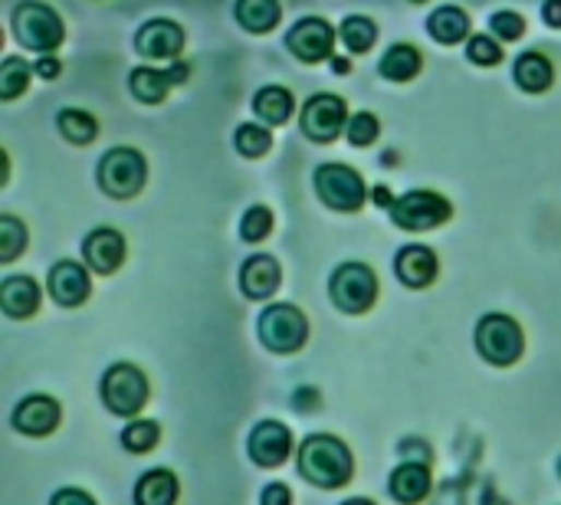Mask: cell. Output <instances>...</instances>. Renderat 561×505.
I'll return each mask as SVG.
<instances>
[{"label":"cell","instance_id":"cell-1","mask_svg":"<svg viewBox=\"0 0 561 505\" xmlns=\"http://www.w3.org/2000/svg\"><path fill=\"white\" fill-rule=\"evenodd\" d=\"M296 466H299V476L319 489H342L351 482V472H355L351 449L332 433L306 436L299 446Z\"/></svg>","mask_w":561,"mask_h":505},{"label":"cell","instance_id":"cell-2","mask_svg":"<svg viewBox=\"0 0 561 505\" xmlns=\"http://www.w3.org/2000/svg\"><path fill=\"white\" fill-rule=\"evenodd\" d=\"M11 27H14L17 44L24 50H34V53H53L67 37L60 14L53 8L40 4V0H21V4L14 8Z\"/></svg>","mask_w":561,"mask_h":505},{"label":"cell","instance_id":"cell-3","mask_svg":"<svg viewBox=\"0 0 561 505\" xmlns=\"http://www.w3.org/2000/svg\"><path fill=\"white\" fill-rule=\"evenodd\" d=\"M96 181H99L103 194H109L116 201H132L142 194V188L148 181V165H145L142 152L119 145L99 158Z\"/></svg>","mask_w":561,"mask_h":505},{"label":"cell","instance_id":"cell-4","mask_svg":"<svg viewBox=\"0 0 561 505\" xmlns=\"http://www.w3.org/2000/svg\"><path fill=\"white\" fill-rule=\"evenodd\" d=\"M312 184H315L319 201L329 211H338V214H358L365 207V201H368L365 178L355 168L338 165V161L319 165L315 175H312Z\"/></svg>","mask_w":561,"mask_h":505},{"label":"cell","instance_id":"cell-5","mask_svg":"<svg viewBox=\"0 0 561 505\" xmlns=\"http://www.w3.org/2000/svg\"><path fill=\"white\" fill-rule=\"evenodd\" d=\"M256 335L263 348H270L273 354H296L309 341V318L302 315V309L289 302H276L266 305L263 315L256 318Z\"/></svg>","mask_w":561,"mask_h":505},{"label":"cell","instance_id":"cell-6","mask_svg":"<svg viewBox=\"0 0 561 505\" xmlns=\"http://www.w3.org/2000/svg\"><path fill=\"white\" fill-rule=\"evenodd\" d=\"M476 351L482 361L496 364V368H509L522 358L525 351V335L522 325L512 315L502 312H489L479 318L476 325Z\"/></svg>","mask_w":561,"mask_h":505},{"label":"cell","instance_id":"cell-7","mask_svg":"<svg viewBox=\"0 0 561 505\" xmlns=\"http://www.w3.org/2000/svg\"><path fill=\"white\" fill-rule=\"evenodd\" d=\"M99 394H103L106 410H112L116 417H135L148 404L152 387H148V377L142 374V368L119 361L106 371Z\"/></svg>","mask_w":561,"mask_h":505},{"label":"cell","instance_id":"cell-8","mask_svg":"<svg viewBox=\"0 0 561 505\" xmlns=\"http://www.w3.org/2000/svg\"><path fill=\"white\" fill-rule=\"evenodd\" d=\"M387 214H391L394 227H401L407 233H423V230L446 224L453 217V204L437 191H407L387 207Z\"/></svg>","mask_w":561,"mask_h":505},{"label":"cell","instance_id":"cell-9","mask_svg":"<svg viewBox=\"0 0 561 505\" xmlns=\"http://www.w3.org/2000/svg\"><path fill=\"white\" fill-rule=\"evenodd\" d=\"M329 296L345 315H361L378 299V276L365 263H342L329 279Z\"/></svg>","mask_w":561,"mask_h":505},{"label":"cell","instance_id":"cell-10","mask_svg":"<svg viewBox=\"0 0 561 505\" xmlns=\"http://www.w3.org/2000/svg\"><path fill=\"white\" fill-rule=\"evenodd\" d=\"M345 125H348V106L342 96H332V93L312 96L299 112V129L315 145H332Z\"/></svg>","mask_w":561,"mask_h":505},{"label":"cell","instance_id":"cell-11","mask_svg":"<svg viewBox=\"0 0 561 505\" xmlns=\"http://www.w3.org/2000/svg\"><path fill=\"white\" fill-rule=\"evenodd\" d=\"M335 37L338 34L332 31L329 21H322V17H302L286 34V47H289V53L299 63H322V60H332Z\"/></svg>","mask_w":561,"mask_h":505},{"label":"cell","instance_id":"cell-12","mask_svg":"<svg viewBox=\"0 0 561 505\" xmlns=\"http://www.w3.org/2000/svg\"><path fill=\"white\" fill-rule=\"evenodd\" d=\"M247 453L256 466L263 469H276L289 459L293 453V433L286 423L279 420H260L250 436H247Z\"/></svg>","mask_w":561,"mask_h":505},{"label":"cell","instance_id":"cell-13","mask_svg":"<svg viewBox=\"0 0 561 505\" xmlns=\"http://www.w3.org/2000/svg\"><path fill=\"white\" fill-rule=\"evenodd\" d=\"M135 50L145 60H178L184 50V27L168 17H155L139 27Z\"/></svg>","mask_w":561,"mask_h":505},{"label":"cell","instance_id":"cell-14","mask_svg":"<svg viewBox=\"0 0 561 505\" xmlns=\"http://www.w3.org/2000/svg\"><path fill=\"white\" fill-rule=\"evenodd\" d=\"M126 253H129L126 237H122L119 230H112V227H96V230L83 240V260H86V266H89L93 273H99V276L119 273L122 263H126Z\"/></svg>","mask_w":561,"mask_h":505},{"label":"cell","instance_id":"cell-15","mask_svg":"<svg viewBox=\"0 0 561 505\" xmlns=\"http://www.w3.org/2000/svg\"><path fill=\"white\" fill-rule=\"evenodd\" d=\"M60 400H53L50 394H31L24 397L14 413H11V423L17 433H27V436H50L57 426H60Z\"/></svg>","mask_w":561,"mask_h":505},{"label":"cell","instance_id":"cell-16","mask_svg":"<svg viewBox=\"0 0 561 505\" xmlns=\"http://www.w3.org/2000/svg\"><path fill=\"white\" fill-rule=\"evenodd\" d=\"M47 286H50L53 302H57V305H63V309H76V305H83V302L89 299V292H93V279H89L86 266H80V263H73V260H60V263H53Z\"/></svg>","mask_w":561,"mask_h":505},{"label":"cell","instance_id":"cell-17","mask_svg":"<svg viewBox=\"0 0 561 505\" xmlns=\"http://www.w3.org/2000/svg\"><path fill=\"white\" fill-rule=\"evenodd\" d=\"M394 273L397 279L407 286V289H423L437 279L440 273V263H437V253L430 247H420V243H410L404 250H397L394 256Z\"/></svg>","mask_w":561,"mask_h":505},{"label":"cell","instance_id":"cell-18","mask_svg":"<svg viewBox=\"0 0 561 505\" xmlns=\"http://www.w3.org/2000/svg\"><path fill=\"white\" fill-rule=\"evenodd\" d=\"M279 282H283V269H279V263L270 253L250 256L243 263V269H240V289H243L247 299L263 302V299H270L279 289Z\"/></svg>","mask_w":561,"mask_h":505},{"label":"cell","instance_id":"cell-19","mask_svg":"<svg viewBox=\"0 0 561 505\" xmlns=\"http://www.w3.org/2000/svg\"><path fill=\"white\" fill-rule=\"evenodd\" d=\"M433 489V479H430V462H417V459H407L401 462L394 472H391V482H387V492L404 502V505H414L420 498H427Z\"/></svg>","mask_w":561,"mask_h":505},{"label":"cell","instance_id":"cell-20","mask_svg":"<svg viewBox=\"0 0 561 505\" xmlns=\"http://www.w3.org/2000/svg\"><path fill=\"white\" fill-rule=\"evenodd\" d=\"M40 286L31 276H8L0 282V309L11 318H31L40 309Z\"/></svg>","mask_w":561,"mask_h":505},{"label":"cell","instance_id":"cell-21","mask_svg":"<svg viewBox=\"0 0 561 505\" xmlns=\"http://www.w3.org/2000/svg\"><path fill=\"white\" fill-rule=\"evenodd\" d=\"M234 17L247 34H270L279 27L283 8H279V0H237Z\"/></svg>","mask_w":561,"mask_h":505},{"label":"cell","instance_id":"cell-22","mask_svg":"<svg viewBox=\"0 0 561 505\" xmlns=\"http://www.w3.org/2000/svg\"><path fill=\"white\" fill-rule=\"evenodd\" d=\"M420 70H423V57L410 44H394L378 63V73L387 83H410V80H417Z\"/></svg>","mask_w":561,"mask_h":505},{"label":"cell","instance_id":"cell-23","mask_svg":"<svg viewBox=\"0 0 561 505\" xmlns=\"http://www.w3.org/2000/svg\"><path fill=\"white\" fill-rule=\"evenodd\" d=\"M427 34H430L437 44H443V47H456V44H463V40L469 37V17H466L459 8H453V4L437 8V11L427 17Z\"/></svg>","mask_w":561,"mask_h":505},{"label":"cell","instance_id":"cell-24","mask_svg":"<svg viewBox=\"0 0 561 505\" xmlns=\"http://www.w3.org/2000/svg\"><path fill=\"white\" fill-rule=\"evenodd\" d=\"M296 112V99L283 86H263L253 96V116L263 119V125H286Z\"/></svg>","mask_w":561,"mask_h":505},{"label":"cell","instance_id":"cell-25","mask_svg":"<svg viewBox=\"0 0 561 505\" xmlns=\"http://www.w3.org/2000/svg\"><path fill=\"white\" fill-rule=\"evenodd\" d=\"M512 80H515V86L522 93L538 96V93H545L554 83V70H551V63L541 53H522L515 60V67H512Z\"/></svg>","mask_w":561,"mask_h":505},{"label":"cell","instance_id":"cell-26","mask_svg":"<svg viewBox=\"0 0 561 505\" xmlns=\"http://www.w3.org/2000/svg\"><path fill=\"white\" fill-rule=\"evenodd\" d=\"M129 89H132V96H135L139 103H145V106H158V103H165V99H168V93L175 89V83H171L168 70L139 67V70H132V76H129Z\"/></svg>","mask_w":561,"mask_h":505},{"label":"cell","instance_id":"cell-27","mask_svg":"<svg viewBox=\"0 0 561 505\" xmlns=\"http://www.w3.org/2000/svg\"><path fill=\"white\" fill-rule=\"evenodd\" d=\"M181 485L171 469H148L135 485V502L142 505H171L178 498Z\"/></svg>","mask_w":561,"mask_h":505},{"label":"cell","instance_id":"cell-28","mask_svg":"<svg viewBox=\"0 0 561 505\" xmlns=\"http://www.w3.org/2000/svg\"><path fill=\"white\" fill-rule=\"evenodd\" d=\"M57 129L70 145H93L99 135V122L86 109H63L57 116Z\"/></svg>","mask_w":561,"mask_h":505},{"label":"cell","instance_id":"cell-29","mask_svg":"<svg viewBox=\"0 0 561 505\" xmlns=\"http://www.w3.org/2000/svg\"><path fill=\"white\" fill-rule=\"evenodd\" d=\"M34 73H37V70H31V67H27V60H21V57H8L4 63H0V99H4V103L21 99V96L31 89Z\"/></svg>","mask_w":561,"mask_h":505},{"label":"cell","instance_id":"cell-30","mask_svg":"<svg viewBox=\"0 0 561 505\" xmlns=\"http://www.w3.org/2000/svg\"><path fill=\"white\" fill-rule=\"evenodd\" d=\"M27 250V227L14 217H0V263H14Z\"/></svg>","mask_w":561,"mask_h":505},{"label":"cell","instance_id":"cell-31","mask_svg":"<svg viewBox=\"0 0 561 505\" xmlns=\"http://www.w3.org/2000/svg\"><path fill=\"white\" fill-rule=\"evenodd\" d=\"M122 446L129 449V453H152L155 446H158V440H162V426L155 423V420H132L126 430H122Z\"/></svg>","mask_w":561,"mask_h":505},{"label":"cell","instance_id":"cell-32","mask_svg":"<svg viewBox=\"0 0 561 505\" xmlns=\"http://www.w3.org/2000/svg\"><path fill=\"white\" fill-rule=\"evenodd\" d=\"M338 34H342V44L351 53H368L374 47V40H378V27L368 17H348Z\"/></svg>","mask_w":561,"mask_h":505},{"label":"cell","instance_id":"cell-33","mask_svg":"<svg viewBox=\"0 0 561 505\" xmlns=\"http://www.w3.org/2000/svg\"><path fill=\"white\" fill-rule=\"evenodd\" d=\"M234 148H237L243 158H263V155L273 148V135H270L263 125L247 122V125H240V129L234 132Z\"/></svg>","mask_w":561,"mask_h":505},{"label":"cell","instance_id":"cell-34","mask_svg":"<svg viewBox=\"0 0 561 505\" xmlns=\"http://www.w3.org/2000/svg\"><path fill=\"white\" fill-rule=\"evenodd\" d=\"M270 233H273V214H270V207L253 204V207L243 214V220H240V237H243L247 243H263Z\"/></svg>","mask_w":561,"mask_h":505},{"label":"cell","instance_id":"cell-35","mask_svg":"<svg viewBox=\"0 0 561 505\" xmlns=\"http://www.w3.org/2000/svg\"><path fill=\"white\" fill-rule=\"evenodd\" d=\"M345 135H348V142H351L355 148H368V145H374V142H378V135H381V122H378L371 112H358V116H351V119H348Z\"/></svg>","mask_w":561,"mask_h":505},{"label":"cell","instance_id":"cell-36","mask_svg":"<svg viewBox=\"0 0 561 505\" xmlns=\"http://www.w3.org/2000/svg\"><path fill=\"white\" fill-rule=\"evenodd\" d=\"M466 60L476 67H496V63H502V47H499V40L476 34L466 40Z\"/></svg>","mask_w":561,"mask_h":505},{"label":"cell","instance_id":"cell-37","mask_svg":"<svg viewBox=\"0 0 561 505\" xmlns=\"http://www.w3.org/2000/svg\"><path fill=\"white\" fill-rule=\"evenodd\" d=\"M489 31L499 34V40L512 44V40H518V37L525 34V21H522V14H515V11H499V14L489 17Z\"/></svg>","mask_w":561,"mask_h":505},{"label":"cell","instance_id":"cell-38","mask_svg":"<svg viewBox=\"0 0 561 505\" xmlns=\"http://www.w3.org/2000/svg\"><path fill=\"white\" fill-rule=\"evenodd\" d=\"M34 70H37V76H40V80H57V76L63 73V63H60L53 53H44V57L37 60V67H34Z\"/></svg>","mask_w":561,"mask_h":505},{"label":"cell","instance_id":"cell-39","mask_svg":"<svg viewBox=\"0 0 561 505\" xmlns=\"http://www.w3.org/2000/svg\"><path fill=\"white\" fill-rule=\"evenodd\" d=\"M260 498H263V505H276V502H286V505H289V502H293V492H289V485L273 482V485H266V489H263V495H260Z\"/></svg>","mask_w":561,"mask_h":505},{"label":"cell","instance_id":"cell-40","mask_svg":"<svg viewBox=\"0 0 561 505\" xmlns=\"http://www.w3.org/2000/svg\"><path fill=\"white\" fill-rule=\"evenodd\" d=\"M541 21L551 31H561V0H545L541 4Z\"/></svg>","mask_w":561,"mask_h":505},{"label":"cell","instance_id":"cell-41","mask_svg":"<svg viewBox=\"0 0 561 505\" xmlns=\"http://www.w3.org/2000/svg\"><path fill=\"white\" fill-rule=\"evenodd\" d=\"M293 407L306 413V410H312V407H319V394H315L312 387H299V390L293 394Z\"/></svg>","mask_w":561,"mask_h":505},{"label":"cell","instance_id":"cell-42","mask_svg":"<svg viewBox=\"0 0 561 505\" xmlns=\"http://www.w3.org/2000/svg\"><path fill=\"white\" fill-rule=\"evenodd\" d=\"M63 502H83V505H93V495H89V492H80V489L53 492V505H63Z\"/></svg>","mask_w":561,"mask_h":505},{"label":"cell","instance_id":"cell-43","mask_svg":"<svg viewBox=\"0 0 561 505\" xmlns=\"http://www.w3.org/2000/svg\"><path fill=\"white\" fill-rule=\"evenodd\" d=\"M168 76H171V83H175V86H184V83H188V76H191V70H188V63H184V60H171Z\"/></svg>","mask_w":561,"mask_h":505},{"label":"cell","instance_id":"cell-44","mask_svg":"<svg viewBox=\"0 0 561 505\" xmlns=\"http://www.w3.org/2000/svg\"><path fill=\"white\" fill-rule=\"evenodd\" d=\"M374 204H381V207H391V204H394L384 184H378V188H374Z\"/></svg>","mask_w":561,"mask_h":505},{"label":"cell","instance_id":"cell-45","mask_svg":"<svg viewBox=\"0 0 561 505\" xmlns=\"http://www.w3.org/2000/svg\"><path fill=\"white\" fill-rule=\"evenodd\" d=\"M332 73L345 76V73H351V63H348V60H335V63H332Z\"/></svg>","mask_w":561,"mask_h":505},{"label":"cell","instance_id":"cell-46","mask_svg":"<svg viewBox=\"0 0 561 505\" xmlns=\"http://www.w3.org/2000/svg\"><path fill=\"white\" fill-rule=\"evenodd\" d=\"M554 469H558V479H561V456H558V462H554Z\"/></svg>","mask_w":561,"mask_h":505},{"label":"cell","instance_id":"cell-47","mask_svg":"<svg viewBox=\"0 0 561 505\" xmlns=\"http://www.w3.org/2000/svg\"><path fill=\"white\" fill-rule=\"evenodd\" d=\"M414 4H423V0H414Z\"/></svg>","mask_w":561,"mask_h":505}]
</instances>
